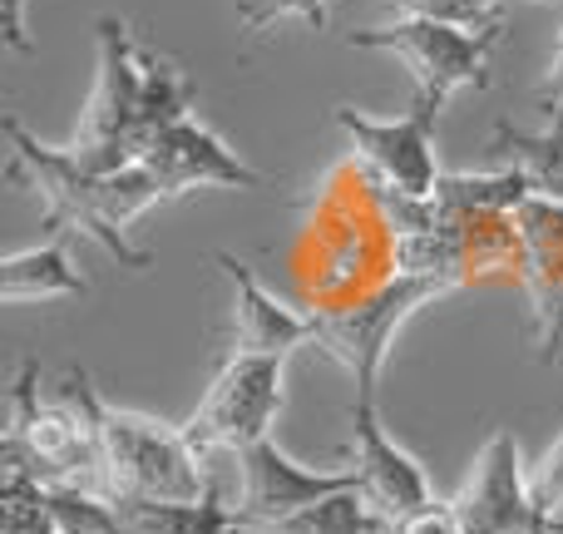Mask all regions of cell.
Masks as SVG:
<instances>
[{
    "label": "cell",
    "instance_id": "obj_17",
    "mask_svg": "<svg viewBox=\"0 0 563 534\" xmlns=\"http://www.w3.org/2000/svg\"><path fill=\"white\" fill-rule=\"evenodd\" d=\"M139 59H144V99H139V154H144L154 134H164L178 119H194L188 109H194V99H198V85L168 55L144 50Z\"/></svg>",
    "mask_w": 563,
    "mask_h": 534
},
{
    "label": "cell",
    "instance_id": "obj_9",
    "mask_svg": "<svg viewBox=\"0 0 563 534\" xmlns=\"http://www.w3.org/2000/svg\"><path fill=\"white\" fill-rule=\"evenodd\" d=\"M341 490H361L356 470H311L297 466L287 450L277 446L273 436L247 446L243 456H233V505L247 525H277V520L297 515V510L317 505V500H331Z\"/></svg>",
    "mask_w": 563,
    "mask_h": 534
},
{
    "label": "cell",
    "instance_id": "obj_20",
    "mask_svg": "<svg viewBox=\"0 0 563 534\" xmlns=\"http://www.w3.org/2000/svg\"><path fill=\"white\" fill-rule=\"evenodd\" d=\"M380 530H390V520L376 515L361 490H341V495L317 500V505L267 525V534H380Z\"/></svg>",
    "mask_w": 563,
    "mask_h": 534
},
{
    "label": "cell",
    "instance_id": "obj_6",
    "mask_svg": "<svg viewBox=\"0 0 563 534\" xmlns=\"http://www.w3.org/2000/svg\"><path fill=\"white\" fill-rule=\"evenodd\" d=\"M139 55L144 50L134 45L124 20H99V79L75 134V149L99 174H114L129 159H139V99H144V59Z\"/></svg>",
    "mask_w": 563,
    "mask_h": 534
},
{
    "label": "cell",
    "instance_id": "obj_24",
    "mask_svg": "<svg viewBox=\"0 0 563 534\" xmlns=\"http://www.w3.org/2000/svg\"><path fill=\"white\" fill-rule=\"evenodd\" d=\"M396 534H465V525H460L455 500H435V495H430L426 505L410 510V515L400 520Z\"/></svg>",
    "mask_w": 563,
    "mask_h": 534
},
{
    "label": "cell",
    "instance_id": "obj_14",
    "mask_svg": "<svg viewBox=\"0 0 563 534\" xmlns=\"http://www.w3.org/2000/svg\"><path fill=\"white\" fill-rule=\"evenodd\" d=\"M124 515L134 534H238L243 530V515H238L228 486H213L203 500H124Z\"/></svg>",
    "mask_w": 563,
    "mask_h": 534
},
{
    "label": "cell",
    "instance_id": "obj_27",
    "mask_svg": "<svg viewBox=\"0 0 563 534\" xmlns=\"http://www.w3.org/2000/svg\"><path fill=\"white\" fill-rule=\"evenodd\" d=\"M380 534H396V525H390V530H380Z\"/></svg>",
    "mask_w": 563,
    "mask_h": 534
},
{
    "label": "cell",
    "instance_id": "obj_13",
    "mask_svg": "<svg viewBox=\"0 0 563 534\" xmlns=\"http://www.w3.org/2000/svg\"><path fill=\"white\" fill-rule=\"evenodd\" d=\"M228 287H233V351L228 357H282L287 361L297 347H311V317L287 302H277L253 268L238 263L233 253H218Z\"/></svg>",
    "mask_w": 563,
    "mask_h": 534
},
{
    "label": "cell",
    "instance_id": "obj_4",
    "mask_svg": "<svg viewBox=\"0 0 563 534\" xmlns=\"http://www.w3.org/2000/svg\"><path fill=\"white\" fill-rule=\"evenodd\" d=\"M435 297H445L440 282L416 277V272H396V277L371 287L366 297L351 302V307L317 312V317H311V347L351 371L356 396H376L380 361H386V351H390V337Z\"/></svg>",
    "mask_w": 563,
    "mask_h": 534
},
{
    "label": "cell",
    "instance_id": "obj_3",
    "mask_svg": "<svg viewBox=\"0 0 563 534\" xmlns=\"http://www.w3.org/2000/svg\"><path fill=\"white\" fill-rule=\"evenodd\" d=\"M356 50H386L406 59L416 75V95L445 105L460 89L489 85V55L499 45V25H460L440 15H396L390 25L351 30Z\"/></svg>",
    "mask_w": 563,
    "mask_h": 534
},
{
    "label": "cell",
    "instance_id": "obj_16",
    "mask_svg": "<svg viewBox=\"0 0 563 534\" xmlns=\"http://www.w3.org/2000/svg\"><path fill=\"white\" fill-rule=\"evenodd\" d=\"M529 198H534L529 178L509 164L495 174H440L430 204L450 208V214H519Z\"/></svg>",
    "mask_w": 563,
    "mask_h": 534
},
{
    "label": "cell",
    "instance_id": "obj_2",
    "mask_svg": "<svg viewBox=\"0 0 563 534\" xmlns=\"http://www.w3.org/2000/svg\"><path fill=\"white\" fill-rule=\"evenodd\" d=\"M5 134H10V178H30L45 198V228L49 233H79L89 243H99L119 268H148L154 258L144 248H134L119 228H109L104 218V174L79 154L75 144L55 149V144H40L20 119H5Z\"/></svg>",
    "mask_w": 563,
    "mask_h": 534
},
{
    "label": "cell",
    "instance_id": "obj_26",
    "mask_svg": "<svg viewBox=\"0 0 563 534\" xmlns=\"http://www.w3.org/2000/svg\"><path fill=\"white\" fill-rule=\"evenodd\" d=\"M5 45H10V50H30V35H25V0H5Z\"/></svg>",
    "mask_w": 563,
    "mask_h": 534
},
{
    "label": "cell",
    "instance_id": "obj_1",
    "mask_svg": "<svg viewBox=\"0 0 563 534\" xmlns=\"http://www.w3.org/2000/svg\"><path fill=\"white\" fill-rule=\"evenodd\" d=\"M95 426L99 456H104V495L114 500H203L218 480V466H208L188 446L184 426L139 416V411L109 406L95 391Z\"/></svg>",
    "mask_w": 563,
    "mask_h": 534
},
{
    "label": "cell",
    "instance_id": "obj_5",
    "mask_svg": "<svg viewBox=\"0 0 563 534\" xmlns=\"http://www.w3.org/2000/svg\"><path fill=\"white\" fill-rule=\"evenodd\" d=\"M282 411V357H228L198 411L184 421V436L213 466L218 456H243L273 436Z\"/></svg>",
    "mask_w": 563,
    "mask_h": 534
},
{
    "label": "cell",
    "instance_id": "obj_7",
    "mask_svg": "<svg viewBox=\"0 0 563 534\" xmlns=\"http://www.w3.org/2000/svg\"><path fill=\"white\" fill-rule=\"evenodd\" d=\"M440 99L416 95V105L400 119H376L361 115L351 105H336L331 119L336 129L351 139L356 159L371 168V184L396 188L406 198H430L440 184V164H435V119H440Z\"/></svg>",
    "mask_w": 563,
    "mask_h": 534
},
{
    "label": "cell",
    "instance_id": "obj_10",
    "mask_svg": "<svg viewBox=\"0 0 563 534\" xmlns=\"http://www.w3.org/2000/svg\"><path fill=\"white\" fill-rule=\"evenodd\" d=\"M525 268L519 282L529 287V337L544 367H563V204L529 198L515 214Z\"/></svg>",
    "mask_w": 563,
    "mask_h": 534
},
{
    "label": "cell",
    "instance_id": "obj_15",
    "mask_svg": "<svg viewBox=\"0 0 563 534\" xmlns=\"http://www.w3.org/2000/svg\"><path fill=\"white\" fill-rule=\"evenodd\" d=\"M85 277L69 263L65 243H35L25 253H10L0 263V297L15 307V302H49V297H79Z\"/></svg>",
    "mask_w": 563,
    "mask_h": 534
},
{
    "label": "cell",
    "instance_id": "obj_22",
    "mask_svg": "<svg viewBox=\"0 0 563 534\" xmlns=\"http://www.w3.org/2000/svg\"><path fill=\"white\" fill-rule=\"evenodd\" d=\"M301 20L311 30H327V0H238V25L247 35L277 25V20Z\"/></svg>",
    "mask_w": 563,
    "mask_h": 534
},
{
    "label": "cell",
    "instance_id": "obj_11",
    "mask_svg": "<svg viewBox=\"0 0 563 534\" xmlns=\"http://www.w3.org/2000/svg\"><path fill=\"white\" fill-rule=\"evenodd\" d=\"M148 168L158 174V184L168 188V198H184L194 188H267V174L233 154L213 129H203L198 119H178L164 134L148 139L144 154Z\"/></svg>",
    "mask_w": 563,
    "mask_h": 534
},
{
    "label": "cell",
    "instance_id": "obj_18",
    "mask_svg": "<svg viewBox=\"0 0 563 534\" xmlns=\"http://www.w3.org/2000/svg\"><path fill=\"white\" fill-rule=\"evenodd\" d=\"M495 149L529 178L534 198H549V204H563V119H554L549 129L529 134V129H495Z\"/></svg>",
    "mask_w": 563,
    "mask_h": 534
},
{
    "label": "cell",
    "instance_id": "obj_21",
    "mask_svg": "<svg viewBox=\"0 0 563 534\" xmlns=\"http://www.w3.org/2000/svg\"><path fill=\"white\" fill-rule=\"evenodd\" d=\"M0 510H5V534H59L45 515V486H40V480L5 476Z\"/></svg>",
    "mask_w": 563,
    "mask_h": 534
},
{
    "label": "cell",
    "instance_id": "obj_19",
    "mask_svg": "<svg viewBox=\"0 0 563 534\" xmlns=\"http://www.w3.org/2000/svg\"><path fill=\"white\" fill-rule=\"evenodd\" d=\"M45 515L59 534H134L124 500L85 486H45Z\"/></svg>",
    "mask_w": 563,
    "mask_h": 534
},
{
    "label": "cell",
    "instance_id": "obj_12",
    "mask_svg": "<svg viewBox=\"0 0 563 534\" xmlns=\"http://www.w3.org/2000/svg\"><path fill=\"white\" fill-rule=\"evenodd\" d=\"M351 436H356V476H361V495L371 500L376 515H386L390 525L420 510L430 500V480L420 470V460L410 450H400L396 440L380 426V406L376 396H356L351 401Z\"/></svg>",
    "mask_w": 563,
    "mask_h": 534
},
{
    "label": "cell",
    "instance_id": "obj_23",
    "mask_svg": "<svg viewBox=\"0 0 563 534\" xmlns=\"http://www.w3.org/2000/svg\"><path fill=\"white\" fill-rule=\"evenodd\" d=\"M529 490H534V505L544 510V515H559V510H563V436L544 450V460L534 466Z\"/></svg>",
    "mask_w": 563,
    "mask_h": 534
},
{
    "label": "cell",
    "instance_id": "obj_8",
    "mask_svg": "<svg viewBox=\"0 0 563 534\" xmlns=\"http://www.w3.org/2000/svg\"><path fill=\"white\" fill-rule=\"evenodd\" d=\"M455 510L465 534H563V520L534 505L529 476L519 466V440L509 426H499L485 440L465 490L455 495Z\"/></svg>",
    "mask_w": 563,
    "mask_h": 534
},
{
    "label": "cell",
    "instance_id": "obj_25",
    "mask_svg": "<svg viewBox=\"0 0 563 534\" xmlns=\"http://www.w3.org/2000/svg\"><path fill=\"white\" fill-rule=\"evenodd\" d=\"M544 115L563 119V35L554 45V59H549V85H544Z\"/></svg>",
    "mask_w": 563,
    "mask_h": 534
}]
</instances>
